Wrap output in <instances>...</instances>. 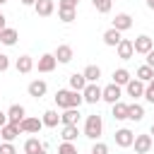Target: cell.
<instances>
[{
	"mask_svg": "<svg viewBox=\"0 0 154 154\" xmlns=\"http://www.w3.org/2000/svg\"><path fill=\"white\" fill-rule=\"evenodd\" d=\"M55 106L58 108H79L82 103H84V96H82V91H75V89H58L55 91Z\"/></svg>",
	"mask_w": 154,
	"mask_h": 154,
	"instance_id": "obj_1",
	"label": "cell"
},
{
	"mask_svg": "<svg viewBox=\"0 0 154 154\" xmlns=\"http://www.w3.org/2000/svg\"><path fill=\"white\" fill-rule=\"evenodd\" d=\"M103 135V120H101V116L99 113H91V116H87V120H84V137H89V140H99Z\"/></svg>",
	"mask_w": 154,
	"mask_h": 154,
	"instance_id": "obj_2",
	"label": "cell"
},
{
	"mask_svg": "<svg viewBox=\"0 0 154 154\" xmlns=\"http://www.w3.org/2000/svg\"><path fill=\"white\" fill-rule=\"evenodd\" d=\"M82 96H84V103H99L101 96H103V89L99 87V82H89L84 89H82Z\"/></svg>",
	"mask_w": 154,
	"mask_h": 154,
	"instance_id": "obj_3",
	"label": "cell"
},
{
	"mask_svg": "<svg viewBox=\"0 0 154 154\" xmlns=\"http://www.w3.org/2000/svg\"><path fill=\"white\" fill-rule=\"evenodd\" d=\"M120 96H123V87L120 84H116V82H111L108 87H103V96H101V101H106V103H116V101H120Z\"/></svg>",
	"mask_w": 154,
	"mask_h": 154,
	"instance_id": "obj_4",
	"label": "cell"
},
{
	"mask_svg": "<svg viewBox=\"0 0 154 154\" xmlns=\"http://www.w3.org/2000/svg\"><path fill=\"white\" fill-rule=\"evenodd\" d=\"M113 140H116V144H118V147L128 149V147H132V142H135V132H132V130H128V128H120V130H116Z\"/></svg>",
	"mask_w": 154,
	"mask_h": 154,
	"instance_id": "obj_5",
	"label": "cell"
},
{
	"mask_svg": "<svg viewBox=\"0 0 154 154\" xmlns=\"http://www.w3.org/2000/svg\"><path fill=\"white\" fill-rule=\"evenodd\" d=\"M152 144H154V137L147 132V135H135V142H132V147H135V154H147L149 149H152Z\"/></svg>",
	"mask_w": 154,
	"mask_h": 154,
	"instance_id": "obj_6",
	"label": "cell"
},
{
	"mask_svg": "<svg viewBox=\"0 0 154 154\" xmlns=\"http://www.w3.org/2000/svg\"><path fill=\"white\" fill-rule=\"evenodd\" d=\"M144 82L142 79H137V77H132L128 84H125V94L130 96V99H140V96H144Z\"/></svg>",
	"mask_w": 154,
	"mask_h": 154,
	"instance_id": "obj_7",
	"label": "cell"
},
{
	"mask_svg": "<svg viewBox=\"0 0 154 154\" xmlns=\"http://www.w3.org/2000/svg\"><path fill=\"white\" fill-rule=\"evenodd\" d=\"M19 128H22V132H29V135H38V130L43 128V120H41V118H31V116H26V118L19 123Z\"/></svg>",
	"mask_w": 154,
	"mask_h": 154,
	"instance_id": "obj_8",
	"label": "cell"
},
{
	"mask_svg": "<svg viewBox=\"0 0 154 154\" xmlns=\"http://www.w3.org/2000/svg\"><path fill=\"white\" fill-rule=\"evenodd\" d=\"M132 43H135V53H140V55H147V53L154 48V41H152L147 34H140Z\"/></svg>",
	"mask_w": 154,
	"mask_h": 154,
	"instance_id": "obj_9",
	"label": "cell"
},
{
	"mask_svg": "<svg viewBox=\"0 0 154 154\" xmlns=\"http://www.w3.org/2000/svg\"><path fill=\"white\" fill-rule=\"evenodd\" d=\"M116 51H118V58L120 60H130L135 55V43L130 38H120V43L116 46Z\"/></svg>",
	"mask_w": 154,
	"mask_h": 154,
	"instance_id": "obj_10",
	"label": "cell"
},
{
	"mask_svg": "<svg viewBox=\"0 0 154 154\" xmlns=\"http://www.w3.org/2000/svg\"><path fill=\"white\" fill-rule=\"evenodd\" d=\"M53 55H55V60H58V63L67 65V63L75 58V51H72V46H67V43H60V46L53 51Z\"/></svg>",
	"mask_w": 154,
	"mask_h": 154,
	"instance_id": "obj_11",
	"label": "cell"
},
{
	"mask_svg": "<svg viewBox=\"0 0 154 154\" xmlns=\"http://www.w3.org/2000/svg\"><path fill=\"white\" fill-rule=\"evenodd\" d=\"M24 118H26V108H24L22 103H12V106L7 108V123H17V125H19Z\"/></svg>",
	"mask_w": 154,
	"mask_h": 154,
	"instance_id": "obj_12",
	"label": "cell"
},
{
	"mask_svg": "<svg viewBox=\"0 0 154 154\" xmlns=\"http://www.w3.org/2000/svg\"><path fill=\"white\" fill-rule=\"evenodd\" d=\"M113 29H118V31H128L130 26H132V17L128 14V12H118L116 17H113V24H111Z\"/></svg>",
	"mask_w": 154,
	"mask_h": 154,
	"instance_id": "obj_13",
	"label": "cell"
},
{
	"mask_svg": "<svg viewBox=\"0 0 154 154\" xmlns=\"http://www.w3.org/2000/svg\"><path fill=\"white\" fill-rule=\"evenodd\" d=\"M55 65H58V60H55V55L53 53H43L41 58H38V72H53L55 70Z\"/></svg>",
	"mask_w": 154,
	"mask_h": 154,
	"instance_id": "obj_14",
	"label": "cell"
},
{
	"mask_svg": "<svg viewBox=\"0 0 154 154\" xmlns=\"http://www.w3.org/2000/svg\"><path fill=\"white\" fill-rule=\"evenodd\" d=\"M26 91H29V96H34V99H41V96H46V91H48V84H46L43 79H34V82H29Z\"/></svg>",
	"mask_w": 154,
	"mask_h": 154,
	"instance_id": "obj_15",
	"label": "cell"
},
{
	"mask_svg": "<svg viewBox=\"0 0 154 154\" xmlns=\"http://www.w3.org/2000/svg\"><path fill=\"white\" fill-rule=\"evenodd\" d=\"M19 132H22V128H19L17 123H5V125L0 128V135H2V140H5V142H14Z\"/></svg>",
	"mask_w": 154,
	"mask_h": 154,
	"instance_id": "obj_16",
	"label": "cell"
},
{
	"mask_svg": "<svg viewBox=\"0 0 154 154\" xmlns=\"http://www.w3.org/2000/svg\"><path fill=\"white\" fill-rule=\"evenodd\" d=\"M79 108H63V113H60V123L63 125H77L79 123Z\"/></svg>",
	"mask_w": 154,
	"mask_h": 154,
	"instance_id": "obj_17",
	"label": "cell"
},
{
	"mask_svg": "<svg viewBox=\"0 0 154 154\" xmlns=\"http://www.w3.org/2000/svg\"><path fill=\"white\" fill-rule=\"evenodd\" d=\"M53 10H55V2L53 0H36V5H34V12L38 17H51Z\"/></svg>",
	"mask_w": 154,
	"mask_h": 154,
	"instance_id": "obj_18",
	"label": "cell"
},
{
	"mask_svg": "<svg viewBox=\"0 0 154 154\" xmlns=\"http://www.w3.org/2000/svg\"><path fill=\"white\" fill-rule=\"evenodd\" d=\"M101 38H103V43H106V46L116 48V46L120 43V38H123V31H118V29H113V26H111V29H106V31H103V36H101Z\"/></svg>",
	"mask_w": 154,
	"mask_h": 154,
	"instance_id": "obj_19",
	"label": "cell"
},
{
	"mask_svg": "<svg viewBox=\"0 0 154 154\" xmlns=\"http://www.w3.org/2000/svg\"><path fill=\"white\" fill-rule=\"evenodd\" d=\"M14 67H17L19 75H29V72L34 70V58H31V55H19L17 63H14Z\"/></svg>",
	"mask_w": 154,
	"mask_h": 154,
	"instance_id": "obj_20",
	"label": "cell"
},
{
	"mask_svg": "<svg viewBox=\"0 0 154 154\" xmlns=\"http://www.w3.org/2000/svg\"><path fill=\"white\" fill-rule=\"evenodd\" d=\"M142 118H144V106H142V103H137V101L128 103V120H132V123H140Z\"/></svg>",
	"mask_w": 154,
	"mask_h": 154,
	"instance_id": "obj_21",
	"label": "cell"
},
{
	"mask_svg": "<svg viewBox=\"0 0 154 154\" xmlns=\"http://www.w3.org/2000/svg\"><path fill=\"white\" fill-rule=\"evenodd\" d=\"M17 38H19V31L12 29V26H5V29L0 31V43H2V46H14Z\"/></svg>",
	"mask_w": 154,
	"mask_h": 154,
	"instance_id": "obj_22",
	"label": "cell"
},
{
	"mask_svg": "<svg viewBox=\"0 0 154 154\" xmlns=\"http://www.w3.org/2000/svg\"><path fill=\"white\" fill-rule=\"evenodd\" d=\"M111 116H113V120H128V103L116 101L111 106Z\"/></svg>",
	"mask_w": 154,
	"mask_h": 154,
	"instance_id": "obj_23",
	"label": "cell"
},
{
	"mask_svg": "<svg viewBox=\"0 0 154 154\" xmlns=\"http://www.w3.org/2000/svg\"><path fill=\"white\" fill-rule=\"evenodd\" d=\"M87 84H89V82H87V77H84L82 72H72V75H70V89H75V91H82Z\"/></svg>",
	"mask_w": 154,
	"mask_h": 154,
	"instance_id": "obj_24",
	"label": "cell"
},
{
	"mask_svg": "<svg viewBox=\"0 0 154 154\" xmlns=\"http://www.w3.org/2000/svg\"><path fill=\"white\" fill-rule=\"evenodd\" d=\"M111 77H113V82H116V84H120V87H125V84L132 79V75H130L125 67H118V70H113V75H111Z\"/></svg>",
	"mask_w": 154,
	"mask_h": 154,
	"instance_id": "obj_25",
	"label": "cell"
},
{
	"mask_svg": "<svg viewBox=\"0 0 154 154\" xmlns=\"http://www.w3.org/2000/svg\"><path fill=\"white\" fill-rule=\"evenodd\" d=\"M77 135H79V128H77V125H63V130H60L63 142H75Z\"/></svg>",
	"mask_w": 154,
	"mask_h": 154,
	"instance_id": "obj_26",
	"label": "cell"
},
{
	"mask_svg": "<svg viewBox=\"0 0 154 154\" xmlns=\"http://www.w3.org/2000/svg\"><path fill=\"white\" fill-rule=\"evenodd\" d=\"M135 77H137V79H142V82L147 84V82H152V79H154V67H149V65L144 63V65H140V67H137Z\"/></svg>",
	"mask_w": 154,
	"mask_h": 154,
	"instance_id": "obj_27",
	"label": "cell"
},
{
	"mask_svg": "<svg viewBox=\"0 0 154 154\" xmlns=\"http://www.w3.org/2000/svg\"><path fill=\"white\" fill-rule=\"evenodd\" d=\"M43 149V142L38 140V137H29L26 142H24V154H38Z\"/></svg>",
	"mask_w": 154,
	"mask_h": 154,
	"instance_id": "obj_28",
	"label": "cell"
},
{
	"mask_svg": "<svg viewBox=\"0 0 154 154\" xmlns=\"http://www.w3.org/2000/svg\"><path fill=\"white\" fill-rule=\"evenodd\" d=\"M43 125L46 128H58V123H60V116H58V111H53V108H48L46 113H43Z\"/></svg>",
	"mask_w": 154,
	"mask_h": 154,
	"instance_id": "obj_29",
	"label": "cell"
},
{
	"mask_svg": "<svg viewBox=\"0 0 154 154\" xmlns=\"http://www.w3.org/2000/svg\"><path fill=\"white\" fill-rule=\"evenodd\" d=\"M82 75L87 77V82H99V77H101V67H99V65H87V67L82 70Z\"/></svg>",
	"mask_w": 154,
	"mask_h": 154,
	"instance_id": "obj_30",
	"label": "cell"
},
{
	"mask_svg": "<svg viewBox=\"0 0 154 154\" xmlns=\"http://www.w3.org/2000/svg\"><path fill=\"white\" fill-rule=\"evenodd\" d=\"M91 5H94V10H96V12L108 14V12H111V7H113V0H91Z\"/></svg>",
	"mask_w": 154,
	"mask_h": 154,
	"instance_id": "obj_31",
	"label": "cell"
},
{
	"mask_svg": "<svg viewBox=\"0 0 154 154\" xmlns=\"http://www.w3.org/2000/svg\"><path fill=\"white\" fill-rule=\"evenodd\" d=\"M58 19L65 22V24H70V22L77 19V10H60V7H58Z\"/></svg>",
	"mask_w": 154,
	"mask_h": 154,
	"instance_id": "obj_32",
	"label": "cell"
},
{
	"mask_svg": "<svg viewBox=\"0 0 154 154\" xmlns=\"http://www.w3.org/2000/svg\"><path fill=\"white\" fill-rule=\"evenodd\" d=\"M58 154H77V144L75 142H63L58 147Z\"/></svg>",
	"mask_w": 154,
	"mask_h": 154,
	"instance_id": "obj_33",
	"label": "cell"
},
{
	"mask_svg": "<svg viewBox=\"0 0 154 154\" xmlns=\"http://www.w3.org/2000/svg\"><path fill=\"white\" fill-rule=\"evenodd\" d=\"M91 152H94V154H108V144H103V142L96 140V142L91 144Z\"/></svg>",
	"mask_w": 154,
	"mask_h": 154,
	"instance_id": "obj_34",
	"label": "cell"
},
{
	"mask_svg": "<svg viewBox=\"0 0 154 154\" xmlns=\"http://www.w3.org/2000/svg\"><path fill=\"white\" fill-rule=\"evenodd\" d=\"M0 154H17V147H14L12 142H5V140H2V144H0Z\"/></svg>",
	"mask_w": 154,
	"mask_h": 154,
	"instance_id": "obj_35",
	"label": "cell"
},
{
	"mask_svg": "<svg viewBox=\"0 0 154 154\" xmlns=\"http://www.w3.org/2000/svg\"><path fill=\"white\" fill-rule=\"evenodd\" d=\"M144 99H147L149 103H154V79L147 82V87H144Z\"/></svg>",
	"mask_w": 154,
	"mask_h": 154,
	"instance_id": "obj_36",
	"label": "cell"
},
{
	"mask_svg": "<svg viewBox=\"0 0 154 154\" xmlns=\"http://www.w3.org/2000/svg\"><path fill=\"white\" fill-rule=\"evenodd\" d=\"M77 5L79 2H75V0H58V7L60 10H77Z\"/></svg>",
	"mask_w": 154,
	"mask_h": 154,
	"instance_id": "obj_37",
	"label": "cell"
},
{
	"mask_svg": "<svg viewBox=\"0 0 154 154\" xmlns=\"http://www.w3.org/2000/svg\"><path fill=\"white\" fill-rule=\"evenodd\" d=\"M10 70V58L5 53H0V72H7Z\"/></svg>",
	"mask_w": 154,
	"mask_h": 154,
	"instance_id": "obj_38",
	"label": "cell"
},
{
	"mask_svg": "<svg viewBox=\"0 0 154 154\" xmlns=\"http://www.w3.org/2000/svg\"><path fill=\"white\" fill-rule=\"evenodd\" d=\"M144 58H147V65H149V67H154V48H152V51H149Z\"/></svg>",
	"mask_w": 154,
	"mask_h": 154,
	"instance_id": "obj_39",
	"label": "cell"
},
{
	"mask_svg": "<svg viewBox=\"0 0 154 154\" xmlns=\"http://www.w3.org/2000/svg\"><path fill=\"white\" fill-rule=\"evenodd\" d=\"M5 123H7V113H5V111H0V128H2Z\"/></svg>",
	"mask_w": 154,
	"mask_h": 154,
	"instance_id": "obj_40",
	"label": "cell"
},
{
	"mask_svg": "<svg viewBox=\"0 0 154 154\" xmlns=\"http://www.w3.org/2000/svg\"><path fill=\"white\" fill-rule=\"evenodd\" d=\"M22 5H26V7H34V5H36V0H22Z\"/></svg>",
	"mask_w": 154,
	"mask_h": 154,
	"instance_id": "obj_41",
	"label": "cell"
},
{
	"mask_svg": "<svg viewBox=\"0 0 154 154\" xmlns=\"http://www.w3.org/2000/svg\"><path fill=\"white\" fill-rule=\"evenodd\" d=\"M147 7H149V10H154V0H147Z\"/></svg>",
	"mask_w": 154,
	"mask_h": 154,
	"instance_id": "obj_42",
	"label": "cell"
},
{
	"mask_svg": "<svg viewBox=\"0 0 154 154\" xmlns=\"http://www.w3.org/2000/svg\"><path fill=\"white\" fill-rule=\"evenodd\" d=\"M149 135H152V137H154V123H152V128H149Z\"/></svg>",
	"mask_w": 154,
	"mask_h": 154,
	"instance_id": "obj_43",
	"label": "cell"
},
{
	"mask_svg": "<svg viewBox=\"0 0 154 154\" xmlns=\"http://www.w3.org/2000/svg\"><path fill=\"white\" fill-rule=\"evenodd\" d=\"M38 154H48V152H46V147H43V149H41V152H38Z\"/></svg>",
	"mask_w": 154,
	"mask_h": 154,
	"instance_id": "obj_44",
	"label": "cell"
},
{
	"mask_svg": "<svg viewBox=\"0 0 154 154\" xmlns=\"http://www.w3.org/2000/svg\"><path fill=\"white\" fill-rule=\"evenodd\" d=\"M5 2H7V0H0V7H2V5H5Z\"/></svg>",
	"mask_w": 154,
	"mask_h": 154,
	"instance_id": "obj_45",
	"label": "cell"
},
{
	"mask_svg": "<svg viewBox=\"0 0 154 154\" xmlns=\"http://www.w3.org/2000/svg\"><path fill=\"white\" fill-rule=\"evenodd\" d=\"M0 144H2V135H0Z\"/></svg>",
	"mask_w": 154,
	"mask_h": 154,
	"instance_id": "obj_46",
	"label": "cell"
},
{
	"mask_svg": "<svg viewBox=\"0 0 154 154\" xmlns=\"http://www.w3.org/2000/svg\"><path fill=\"white\" fill-rule=\"evenodd\" d=\"M0 17H2V10H0Z\"/></svg>",
	"mask_w": 154,
	"mask_h": 154,
	"instance_id": "obj_47",
	"label": "cell"
},
{
	"mask_svg": "<svg viewBox=\"0 0 154 154\" xmlns=\"http://www.w3.org/2000/svg\"><path fill=\"white\" fill-rule=\"evenodd\" d=\"M89 154H94V152H89Z\"/></svg>",
	"mask_w": 154,
	"mask_h": 154,
	"instance_id": "obj_48",
	"label": "cell"
},
{
	"mask_svg": "<svg viewBox=\"0 0 154 154\" xmlns=\"http://www.w3.org/2000/svg\"><path fill=\"white\" fill-rule=\"evenodd\" d=\"M75 2H79V0H75Z\"/></svg>",
	"mask_w": 154,
	"mask_h": 154,
	"instance_id": "obj_49",
	"label": "cell"
}]
</instances>
